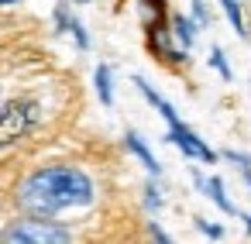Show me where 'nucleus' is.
<instances>
[{
  "instance_id": "nucleus-1",
  "label": "nucleus",
  "mask_w": 251,
  "mask_h": 244,
  "mask_svg": "<svg viewBox=\"0 0 251 244\" xmlns=\"http://www.w3.org/2000/svg\"><path fill=\"white\" fill-rule=\"evenodd\" d=\"M18 203L31 217H59V213L90 206L93 203V182L86 172H79L73 165H49V169L31 172L21 182Z\"/></svg>"
},
{
  "instance_id": "nucleus-2",
  "label": "nucleus",
  "mask_w": 251,
  "mask_h": 244,
  "mask_svg": "<svg viewBox=\"0 0 251 244\" xmlns=\"http://www.w3.org/2000/svg\"><path fill=\"white\" fill-rule=\"evenodd\" d=\"M7 244H52V241H73V230L59 227L52 217H28V220H14L4 230Z\"/></svg>"
},
{
  "instance_id": "nucleus-3",
  "label": "nucleus",
  "mask_w": 251,
  "mask_h": 244,
  "mask_svg": "<svg viewBox=\"0 0 251 244\" xmlns=\"http://www.w3.org/2000/svg\"><path fill=\"white\" fill-rule=\"evenodd\" d=\"M38 121V103L31 100H18L11 107L0 110V141H14V138H25Z\"/></svg>"
},
{
  "instance_id": "nucleus-4",
  "label": "nucleus",
  "mask_w": 251,
  "mask_h": 244,
  "mask_svg": "<svg viewBox=\"0 0 251 244\" xmlns=\"http://www.w3.org/2000/svg\"><path fill=\"white\" fill-rule=\"evenodd\" d=\"M169 141H172L176 148H182V155H189V158H200V162H213V158H217V151H213L210 145H203L182 121L169 127Z\"/></svg>"
},
{
  "instance_id": "nucleus-5",
  "label": "nucleus",
  "mask_w": 251,
  "mask_h": 244,
  "mask_svg": "<svg viewBox=\"0 0 251 244\" xmlns=\"http://www.w3.org/2000/svg\"><path fill=\"white\" fill-rule=\"evenodd\" d=\"M127 148H131V151H134V155L141 158V165H145V169H148L151 175H158V162H155V155L148 151V145H145V141H141V138H138L134 131H127Z\"/></svg>"
},
{
  "instance_id": "nucleus-6",
  "label": "nucleus",
  "mask_w": 251,
  "mask_h": 244,
  "mask_svg": "<svg viewBox=\"0 0 251 244\" xmlns=\"http://www.w3.org/2000/svg\"><path fill=\"white\" fill-rule=\"evenodd\" d=\"M93 79H97V97H100V103H103V107H110V103H114V86H110V69H107V66H97V73H93Z\"/></svg>"
},
{
  "instance_id": "nucleus-7",
  "label": "nucleus",
  "mask_w": 251,
  "mask_h": 244,
  "mask_svg": "<svg viewBox=\"0 0 251 244\" xmlns=\"http://www.w3.org/2000/svg\"><path fill=\"white\" fill-rule=\"evenodd\" d=\"M220 7H224V14H227V21H230V28L241 35V38H248V28H244V14H241V4L237 0H220Z\"/></svg>"
},
{
  "instance_id": "nucleus-8",
  "label": "nucleus",
  "mask_w": 251,
  "mask_h": 244,
  "mask_svg": "<svg viewBox=\"0 0 251 244\" xmlns=\"http://www.w3.org/2000/svg\"><path fill=\"white\" fill-rule=\"evenodd\" d=\"M203 189H206V196L224 210V213H234V203L227 199V193H224V182L220 179H210V182H203Z\"/></svg>"
},
{
  "instance_id": "nucleus-9",
  "label": "nucleus",
  "mask_w": 251,
  "mask_h": 244,
  "mask_svg": "<svg viewBox=\"0 0 251 244\" xmlns=\"http://www.w3.org/2000/svg\"><path fill=\"white\" fill-rule=\"evenodd\" d=\"M172 31H176V38L182 42V49H189V45H193V38H196L193 21H189V18H182V14H176V18H172Z\"/></svg>"
},
{
  "instance_id": "nucleus-10",
  "label": "nucleus",
  "mask_w": 251,
  "mask_h": 244,
  "mask_svg": "<svg viewBox=\"0 0 251 244\" xmlns=\"http://www.w3.org/2000/svg\"><path fill=\"white\" fill-rule=\"evenodd\" d=\"M210 66H213L224 79H230V66H227V59H224V52H220V49H213V52H210Z\"/></svg>"
},
{
  "instance_id": "nucleus-11",
  "label": "nucleus",
  "mask_w": 251,
  "mask_h": 244,
  "mask_svg": "<svg viewBox=\"0 0 251 244\" xmlns=\"http://www.w3.org/2000/svg\"><path fill=\"white\" fill-rule=\"evenodd\" d=\"M145 203H148V210H158L162 206V196H158L155 186H145Z\"/></svg>"
},
{
  "instance_id": "nucleus-12",
  "label": "nucleus",
  "mask_w": 251,
  "mask_h": 244,
  "mask_svg": "<svg viewBox=\"0 0 251 244\" xmlns=\"http://www.w3.org/2000/svg\"><path fill=\"white\" fill-rule=\"evenodd\" d=\"M196 227H200V230H203V234H210V237H220V234H224V230H220V227H213V223H206V220H203V217H196Z\"/></svg>"
},
{
  "instance_id": "nucleus-13",
  "label": "nucleus",
  "mask_w": 251,
  "mask_h": 244,
  "mask_svg": "<svg viewBox=\"0 0 251 244\" xmlns=\"http://www.w3.org/2000/svg\"><path fill=\"white\" fill-rule=\"evenodd\" d=\"M193 11H196V21L206 24V7H203V0H193Z\"/></svg>"
},
{
  "instance_id": "nucleus-14",
  "label": "nucleus",
  "mask_w": 251,
  "mask_h": 244,
  "mask_svg": "<svg viewBox=\"0 0 251 244\" xmlns=\"http://www.w3.org/2000/svg\"><path fill=\"white\" fill-rule=\"evenodd\" d=\"M0 4H18V0H0Z\"/></svg>"
},
{
  "instance_id": "nucleus-15",
  "label": "nucleus",
  "mask_w": 251,
  "mask_h": 244,
  "mask_svg": "<svg viewBox=\"0 0 251 244\" xmlns=\"http://www.w3.org/2000/svg\"><path fill=\"white\" fill-rule=\"evenodd\" d=\"M248 234H251V217H248Z\"/></svg>"
},
{
  "instance_id": "nucleus-16",
  "label": "nucleus",
  "mask_w": 251,
  "mask_h": 244,
  "mask_svg": "<svg viewBox=\"0 0 251 244\" xmlns=\"http://www.w3.org/2000/svg\"><path fill=\"white\" fill-rule=\"evenodd\" d=\"M79 4H86V0H79Z\"/></svg>"
}]
</instances>
